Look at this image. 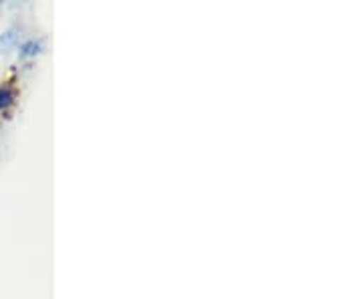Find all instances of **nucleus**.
<instances>
[{
  "label": "nucleus",
  "mask_w": 363,
  "mask_h": 299,
  "mask_svg": "<svg viewBox=\"0 0 363 299\" xmlns=\"http://www.w3.org/2000/svg\"><path fill=\"white\" fill-rule=\"evenodd\" d=\"M14 89L11 85H2L0 87V116H4V112L13 105Z\"/></svg>",
  "instance_id": "f257e3e1"
}]
</instances>
